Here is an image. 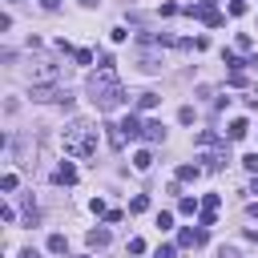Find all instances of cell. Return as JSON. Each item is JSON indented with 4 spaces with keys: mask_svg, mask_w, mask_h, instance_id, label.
<instances>
[{
    "mask_svg": "<svg viewBox=\"0 0 258 258\" xmlns=\"http://www.w3.org/2000/svg\"><path fill=\"white\" fill-rule=\"evenodd\" d=\"M202 177V165H181L177 169V181H198Z\"/></svg>",
    "mask_w": 258,
    "mask_h": 258,
    "instance_id": "cell-15",
    "label": "cell"
},
{
    "mask_svg": "<svg viewBox=\"0 0 258 258\" xmlns=\"http://www.w3.org/2000/svg\"><path fill=\"white\" fill-rule=\"evenodd\" d=\"M89 246H93V250H101V246H109V230H105V226H97V230H89Z\"/></svg>",
    "mask_w": 258,
    "mask_h": 258,
    "instance_id": "cell-12",
    "label": "cell"
},
{
    "mask_svg": "<svg viewBox=\"0 0 258 258\" xmlns=\"http://www.w3.org/2000/svg\"><path fill=\"white\" fill-rule=\"evenodd\" d=\"M56 81H60V64L40 60V64H36V73H32V85H56Z\"/></svg>",
    "mask_w": 258,
    "mask_h": 258,
    "instance_id": "cell-4",
    "label": "cell"
},
{
    "mask_svg": "<svg viewBox=\"0 0 258 258\" xmlns=\"http://www.w3.org/2000/svg\"><path fill=\"white\" fill-rule=\"evenodd\" d=\"M246 133H250V121H246V117H234V121H230V141H242Z\"/></svg>",
    "mask_w": 258,
    "mask_h": 258,
    "instance_id": "cell-8",
    "label": "cell"
},
{
    "mask_svg": "<svg viewBox=\"0 0 258 258\" xmlns=\"http://www.w3.org/2000/svg\"><path fill=\"white\" fill-rule=\"evenodd\" d=\"M81 4H85V8H93V4H97V0H81Z\"/></svg>",
    "mask_w": 258,
    "mask_h": 258,
    "instance_id": "cell-34",
    "label": "cell"
},
{
    "mask_svg": "<svg viewBox=\"0 0 258 258\" xmlns=\"http://www.w3.org/2000/svg\"><path fill=\"white\" fill-rule=\"evenodd\" d=\"M218 206H222V198H218V194H206V202H202V218H198V226H202V230H210V226H214Z\"/></svg>",
    "mask_w": 258,
    "mask_h": 258,
    "instance_id": "cell-5",
    "label": "cell"
},
{
    "mask_svg": "<svg viewBox=\"0 0 258 258\" xmlns=\"http://www.w3.org/2000/svg\"><path fill=\"white\" fill-rule=\"evenodd\" d=\"M121 133H125V141H137V137H145V125L137 121V113H129V117L121 121Z\"/></svg>",
    "mask_w": 258,
    "mask_h": 258,
    "instance_id": "cell-6",
    "label": "cell"
},
{
    "mask_svg": "<svg viewBox=\"0 0 258 258\" xmlns=\"http://www.w3.org/2000/svg\"><path fill=\"white\" fill-rule=\"evenodd\" d=\"M129 254H145V242L141 238H129Z\"/></svg>",
    "mask_w": 258,
    "mask_h": 258,
    "instance_id": "cell-29",
    "label": "cell"
},
{
    "mask_svg": "<svg viewBox=\"0 0 258 258\" xmlns=\"http://www.w3.org/2000/svg\"><path fill=\"white\" fill-rule=\"evenodd\" d=\"M48 250H52V254H64V250H69L64 234H48Z\"/></svg>",
    "mask_w": 258,
    "mask_h": 258,
    "instance_id": "cell-16",
    "label": "cell"
},
{
    "mask_svg": "<svg viewBox=\"0 0 258 258\" xmlns=\"http://www.w3.org/2000/svg\"><path fill=\"white\" fill-rule=\"evenodd\" d=\"M89 210H93V214H97V218H101V214H109V210H105V202H101V198H93V202H89Z\"/></svg>",
    "mask_w": 258,
    "mask_h": 258,
    "instance_id": "cell-28",
    "label": "cell"
},
{
    "mask_svg": "<svg viewBox=\"0 0 258 258\" xmlns=\"http://www.w3.org/2000/svg\"><path fill=\"white\" fill-rule=\"evenodd\" d=\"M145 210H149V198H145V194H137V198L129 202V214H145Z\"/></svg>",
    "mask_w": 258,
    "mask_h": 258,
    "instance_id": "cell-18",
    "label": "cell"
},
{
    "mask_svg": "<svg viewBox=\"0 0 258 258\" xmlns=\"http://www.w3.org/2000/svg\"><path fill=\"white\" fill-rule=\"evenodd\" d=\"M185 12H189V16H198V20H202V24H210V28H222V20H226V16H222V12L214 8V0H202V4H189Z\"/></svg>",
    "mask_w": 258,
    "mask_h": 258,
    "instance_id": "cell-3",
    "label": "cell"
},
{
    "mask_svg": "<svg viewBox=\"0 0 258 258\" xmlns=\"http://www.w3.org/2000/svg\"><path fill=\"white\" fill-rule=\"evenodd\" d=\"M0 189L12 194V189H16V173H4V177H0Z\"/></svg>",
    "mask_w": 258,
    "mask_h": 258,
    "instance_id": "cell-22",
    "label": "cell"
},
{
    "mask_svg": "<svg viewBox=\"0 0 258 258\" xmlns=\"http://www.w3.org/2000/svg\"><path fill=\"white\" fill-rule=\"evenodd\" d=\"M40 8H44V12H56V8H60V0H40Z\"/></svg>",
    "mask_w": 258,
    "mask_h": 258,
    "instance_id": "cell-30",
    "label": "cell"
},
{
    "mask_svg": "<svg viewBox=\"0 0 258 258\" xmlns=\"http://www.w3.org/2000/svg\"><path fill=\"white\" fill-rule=\"evenodd\" d=\"M149 165H153V153H149V149H137V153H133V169H141V173H145Z\"/></svg>",
    "mask_w": 258,
    "mask_h": 258,
    "instance_id": "cell-14",
    "label": "cell"
},
{
    "mask_svg": "<svg viewBox=\"0 0 258 258\" xmlns=\"http://www.w3.org/2000/svg\"><path fill=\"white\" fill-rule=\"evenodd\" d=\"M254 48V40H250V32H238V52H250Z\"/></svg>",
    "mask_w": 258,
    "mask_h": 258,
    "instance_id": "cell-20",
    "label": "cell"
},
{
    "mask_svg": "<svg viewBox=\"0 0 258 258\" xmlns=\"http://www.w3.org/2000/svg\"><path fill=\"white\" fill-rule=\"evenodd\" d=\"M202 161H206L202 169H222V165L230 161V153H226V149H222V153H202Z\"/></svg>",
    "mask_w": 258,
    "mask_h": 258,
    "instance_id": "cell-9",
    "label": "cell"
},
{
    "mask_svg": "<svg viewBox=\"0 0 258 258\" xmlns=\"http://www.w3.org/2000/svg\"><path fill=\"white\" fill-rule=\"evenodd\" d=\"M246 214H250V218H258V202H250V210H246Z\"/></svg>",
    "mask_w": 258,
    "mask_h": 258,
    "instance_id": "cell-32",
    "label": "cell"
},
{
    "mask_svg": "<svg viewBox=\"0 0 258 258\" xmlns=\"http://www.w3.org/2000/svg\"><path fill=\"white\" fill-rule=\"evenodd\" d=\"M177 242H181V246H202V242H206V230H181Z\"/></svg>",
    "mask_w": 258,
    "mask_h": 258,
    "instance_id": "cell-10",
    "label": "cell"
},
{
    "mask_svg": "<svg viewBox=\"0 0 258 258\" xmlns=\"http://www.w3.org/2000/svg\"><path fill=\"white\" fill-rule=\"evenodd\" d=\"M109 36H113V44H121V40H129V28H113Z\"/></svg>",
    "mask_w": 258,
    "mask_h": 258,
    "instance_id": "cell-26",
    "label": "cell"
},
{
    "mask_svg": "<svg viewBox=\"0 0 258 258\" xmlns=\"http://www.w3.org/2000/svg\"><path fill=\"white\" fill-rule=\"evenodd\" d=\"M52 181H56V185H73V181H77V165H73V161L56 165V169H52Z\"/></svg>",
    "mask_w": 258,
    "mask_h": 258,
    "instance_id": "cell-7",
    "label": "cell"
},
{
    "mask_svg": "<svg viewBox=\"0 0 258 258\" xmlns=\"http://www.w3.org/2000/svg\"><path fill=\"white\" fill-rule=\"evenodd\" d=\"M77 258H89V254H77Z\"/></svg>",
    "mask_w": 258,
    "mask_h": 258,
    "instance_id": "cell-35",
    "label": "cell"
},
{
    "mask_svg": "<svg viewBox=\"0 0 258 258\" xmlns=\"http://www.w3.org/2000/svg\"><path fill=\"white\" fill-rule=\"evenodd\" d=\"M60 141H64V153H73V157H93L97 153V129L89 121H73L60 133Z\"/></svg>",
    "mask_w": 258,
    "mask_h": 258,
    "instance_id": "cell-2",
    "label": "cell"
},
{
    "mask_svg": "<svg viewBox=\"0 0 258 258\" xmlns=\"http://www.w3.org/2000/svg\"><path fill=\"white\" fill-rule=\"evenodd\" d=\"M157 101H161L157 93H141V97H137V109H157Z\"/></svg>",
    "mask_w": 258,
    "mask_h": 258,
    "instance_id": "cell-17",
    "label": "cell"
},
{
    "mask_svg": "<svg viewBox=\"0 0 258 258\" xmlns=\"http://www.w3.org/2000/svg\"><path fill=\"white\" fill-rule=\"evenodd\" d=\"M137 64H141V73H157V69H161V60H157L153 52H141V56H137Z\"/></svg>",
    "mask_w": 258,
    "mask_h": 258,
    "instance_id": "cell-13",
    "label": "cell"
},
{
    "mask_svg": "<svg viewBox=\"0 0 258 258\" xmlns=\"http://www.w3.org/2000/svg\"><path fill=\"white\" fill-rule=\"evenodd\" d=\"M157 226H161V230H169V226H173V214H169V210H161V214H157Z\"/></svg>",
    "mask_w": 258,
    "mask_h": 258,
    "instance_id": "cell-24",
    "label": "cell"
},
{
    "mask_svg": "<svg viewBox=\"0 0 258 258\" xmlns=\"http://www.w3.org/2000/svg\"><path fill=\"white\" fill-rule=\"evenodd\" d=\"M177 121H181V125H194V109H189V105H185V109H181V113H177Z\"/></svg>",
    "mask_w": 258,
    "mask_h": 258,
    "instance_id": "cell-27",
    "label": "cell"
},
{
    "mask_svg": "<svg viewBox=\"0 0 258 258\" xmlns=\"http://www.w3.org/2000/svg\"><path fill=\"white\" fill-rule=\"evenodd\" d=\"M73 60H77V64H93V52H89V48H77Z\"/></svg>",
    "mask_w": 258,
    "mask_h": 258,
    "instance_id": "cell-21",
    "label": "cell"
},
{
    "mask_svg": "<svg viewBox=\"0 0 258 258\" xmlns=\"http://www.w3.org/2000/svg\"><path fill=\"white\" fill-rule=\"evenodd\" d=\"M89 97H93V105H97L101 113H113V109H121V105L129 101L113 69H97V73L89 77Z\"/></svg>",
    "mask_w": 258,
    "mask_h": 258,
    "instance_id": "cell-1",
    "label": "cell"
},
{
    "mask_svg": "<svg viewBox=\"0 0 258 258\" xmlns=\"http://www.w3.org/2000/svg\"><path fill=\"white\" fill-rule=\"evenodd\" d=\"M145 141H165V125L161 121H145Z\"/></svg>",
    "mask_w": 258,
    "mask_h": 258,
    "instance_id": "cell-11",
    "label": "cell"
},
{
    "mask_svg": "<svg viewBox=\"0 0 258 258\" xmlns=\"http://www.w3.org/2000/svg\"><path fill=\"white\" fill-rule=\"evenodd\" d=\"M230 16H246V0H230Z\"/></svg>",
    "mask_w": 258,
    "mask_h": 258,
    "instance_id": "cell-23",
    "label": "cell"
},
{
    "mask_svg": "<svg viewBox=\"0 0 258 258\" xmlns=\"http://www.w3.org/2000/svg\"><path fill=\"white\" fill-rule=\"evenodd\" d=\"M177 210L189 218V214H198V202H194V198H181V202H177Z\"/></svg>",
    "mask_w": 258,
    "mask_h": 258,
    "instance_id": "cell-19",
    "label": "cell"
},
{
    "mask_svg": "<svg viewBox=\"0 0 258 258\" xmlns=\"http://www.w3.org/2000/svg\"><path fill=\"white\" fill-rule=\"evenodd\" d=\"M218 258H238V250H234V246H222V250H218Z\"/></svg>",
    "mask_w": 258,
    "mask_h": 258,
    "instance_id": "cell-31",
    "label": "cell"
},
{
    "mask_svg": "<svg viewBox=\"0 0 258 258\" xmlns=\"http://www.w3.org/2000/svg\"><path fill=\"white\" fill-rule=\"evenodd\" d=\"M242 165H246L250 173H258V153H246V157H242Z\"/></svg>",
    "mask_w": 258,
    "mask_h": 258,
    "instance_id": "cell-25",
    "label": "cell"
},
{
    "mask_svg": "<svg viewBox=\"0 0 258 258\" xmlns=\"http://www.w3.org/2000/svg\"><path fill=\"white\" fill-rule=\"evenodd\" d=\"M250 194H258V173H254V181H250Z\"/></svg>",
    "mask_w": 258,
    "mask_h": 258,
    "instance_id": "cell-33",
    "label": "cell"
}]
</instances>
